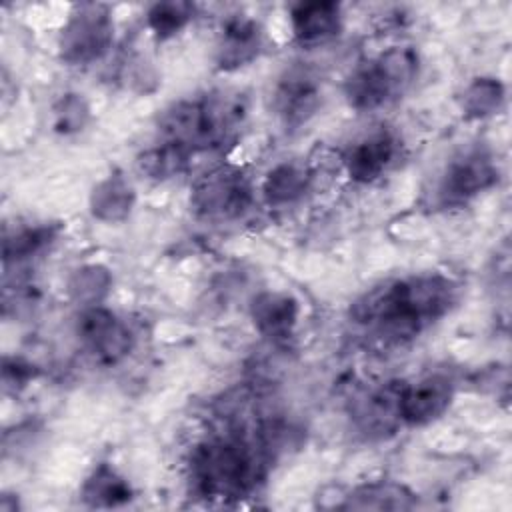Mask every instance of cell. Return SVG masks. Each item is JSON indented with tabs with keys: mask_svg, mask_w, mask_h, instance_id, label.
<instances>
[{
	"mask_svg": "<svg viewBox=\"0 0 512 512\" xmlns=\"http://www.w3.org/2000/svg\"><path fill=\"white\" fill-rule=\"evenodd\" d=\"M458 294V282L446 274L406 276L364 292L350 318L384 344H404L446 316Z\"/></svg>",
	"mask_w": 512,
	"mask_h": 512,
	"instance_id": "obj_1",
	"label": "cell"
},
{
	"mask_svg": "<svg viewBox=\"0 0 512 512\" xmlns=\"http://www.w3.org/2000/svg\"><path fill=\"white\" fill-rule=\"evenodd\" d=\"M248 102L244 94L210 90L172 102L158 118V142L178 146L186 154L218 150L234 142L244 126Z\"/></svg>",
	"mask_w": 512,
	"mask_h": 512,
	"instance_id": "obj_2",
	"label": "cell"
},
{
	"mask_svg": "<svg viewBox=\"0 0 512 512\" xmlns=\"http://www.w3.org/2000/svg\"><path fill=\"white\" fill-rule=\"evenodd\" d=\"M268 430L250 438L244 432H224L198 444L190 456V478L204 498L228 500L250 494L264 476Z\"/></svg>",
	"mask_w": 512,
	"mask_h": 512,
	"instance_id": "obj_3",
	"label": "cell"
},
{
	"mask_svg": "<svg viewBox=\"0 0 512 512\" xmlns=\"http://www.w3.org/2000/svg\"><path fill=\"white\" fill-rule=\"evenodd\" d=\"M418 76V52L412 46H390L376 58L358 64L344 82L352 108L372 112L398 100Z\"/></svg>",
	"mask_w": 512,
	"mask_h": 512,
	"instance_id": "obj_4",
	"label": "cell"
},
{
	"mask_svg": "<svg viewBox=\"0 0 512 512\" xmlns=\"http://www.w3.org/2000/svg\"><path fill=\"white\" fill-rule=\"evenodd\" d=\"M114 22L104 4H78L70 12L58 38L60 60L86 66L100 60L112 46Z\"/></svg>",
	"mask_w": 512,
	"mask_h": 512,
	"instance_id": "obj_5",
	"label": "cell"
},
{
	"mask_svg": "<svg viewBox=\"0 0 512 512\" xmlns=\"http://www.w3.org/2000/svg\"><path fill=\"white\" fill-rule=\"evenodd\" d=\"M252 204V186L236 166H216L202 174L190 190L192 210L206 220H232Z\"/></svg>",
	"mask_w": 512,
	"mask_h": 512,
	"instance_id": "obj_6",
	"label": "cell"
},
{
	"mask_svg": "<svg viewBox=\"0 0 512 512\" xmlns=\"http://www.w3.org/2000/svg\"><path fill=\"white\" fill-rule=\"evenodd\" d=\"M498 182V166L486 148H470L456 154L438 182L442 206H462Z\"/></svg>",
	"mask_w": 512,
	"mask_h": 512,
	"instance_id": "obj_7",
	"label": "cell"
},
{
	"mask_svg": "<svg viewBox=\"0 0 512 512\" xmlns=\"http://www.w3.org/2000/svg\"><path fill=\"white\" fill-rule=\"evenodd\" d=\"M76 336L84 352L102 364L120 362L134 344L128 324L100 304L82 310L76 322Z\"/></svg>",
	"mask_w": 512,
	"mask_h": 512,
	"instance_id": "obj_8",
	"label": "cell"
},
{
	"mask_svg": "<svg viewBox=\"0 0 512 512\" xmlns=\"http://www.w3.org/2000/svg\"><path fill=\"white\" fill-rule=\"evenodd\" d=\"M318 76L304 64H294L284 70L274 88V112L288 130L304 126L320 108Z\"/></svg>",
	"mask_w": 512,
	"mask_h": 512,
	"instance_id": "obj_9",
	"label": "cell"
},
{
	"mask_svg": "<svg viewBox=\"0 0 512 512\" xmlns=\"http://www.w3.org/2000/svg\"><path fill=\"white\" fill-rule=\"evenodd\" d=\"M398 150L400 142L396 134L380 126L354 140L344 150L342 164L350 180L370 184L390 170V166L396 162Z\"/></svg>",
	"mask_w": 512,
	"mask_h": 512,
	"instance_id": "obj_10",
	"label": "cell"
},
{
	"mask_svg": "<svg viewBox=\"0 0 512 512\" xmlns=\"http://www.w3.org/2000/svg\"><path fill=\"white\" fill-rule=\"evenodd\" d=\"M454 398V382L446 374H428L404 382L400 394L402 426H426L438 420Z\"/></svg>",
	"mask_w": 512,
	"mask_h": 512,
	"instance_id": "obj_11",
	"label": "cell"
},
{
	"mask_svg": "<svg viewBox=\"0 0 512 512\" xmlns=\"http://www.w3.org/2000/svg\"><path fill=\"white\" fill-rule=\"evenodd\" d=\"M404 380H388L386 384L368 392L362 400H358L354 410V420L368 438H384L392 434L400 420V394Z\"/></svg>",
	"mask_w": 512,
	"mask_h": 512,
	"instance_id": "obj_12",
	"label": "cell"
},
{
	"mask_svg": "<svg viewBox=\"0 0 512 512\" xmlns=\"http://www.w3.org/2000/svg\"><path fill=\"white\" fill-rule=\"evenodd\" d=\"M264 44V30L250 16H232L224 22L218 38L216 62L222 70H234L252 62Z\"/></svg>",
	"mask_w": 512,
	"mask_h": 512,
	"instance_id": "obj_13",
	"label": "cell"
},
{
	"mask_svg": "<svg viewBox=\"0 0 512 512\" xmlns=\"http://www.w3.org/2000/svg\"><path fill=\"white\" fill-rule=\"evenodd\" d=\"M290 26L298 44H326L342 32V8L336 2L294 4L290 8Z\"/></svg>",
	"mask_w": 512,
	"mask_h": 512,
	"instance_id": "obj_14",
	"label": "cell"
},
{
	"mask_svg": "<svg viewBox=\"0 0 512 512\" xmlns=\"http://www.w3.org/2000/svg\"><path fill=\"white\" fill-rule=\"evenodd\" d=\"M298 302L286 292H264L252 300L250 316L256 330L270 338H286L298 322Z\"/></svg>",
	"mask_w": 512,
	"mask_h": 512,
	"instance_id": "obj_15",
	"label": "cell"
},
{
	"mask_svg": "<svg viewBox=\"0 0 512 512\" xmlns=\"http://www.w3.org/2000/svg\"><path fill=\"white\" fill-rule=\"evenodd\" d=\"M80 496L88 506L112 508L126 504L132 498V488L114 466L102 462L84 480Z\"/></svg>",
	"mask_w": 512,
	"mask_h": 512,
	"instance_id": "obj_16",
	"label": "cell"
},
{
	"mask_svg": "<svg viewBox=\"0 0 512 512\" xmlns=\"http://www.w3.org/2000/svg\"><path fill=\"white\" fill-rule=\"evenodd\" d=\"M310 174L296 162L276 164L262 182V194L270 206H286L302 198L308 190Z\"/></svg>",
	"mask_w": 512,
	"mask_h": 512,
	"instance_id": "obj_17",
	"label": "cell"
},
{
	"mask_svg": "<svg viewBox=\"0 0 512 512\" xmlns=\"http://www.w3.org/2000/svg\"><path fill=\"white\" fill-rule=\"evenodd\" d=\"M132 204H134V190L128 184V180L120 174H112L106 180H102L90 196L92 214L104 222L124 220Z\"/></svg>",
	"mask_w": 512,
	"mask_h": 512,
	"instance_id": "obj_18",
	"label": "cell"
},
{
	"mask_svg": "<svg viewBox=\"0 0 512 512\" xmlns=\"http://www.w3.org/2000/svg\"><path fill=\"white\" fill-rule=\"evenodd\" d=\"M58 228L52 224H28L14 228L12 232L4 234V262H20L40 254L54 238Z\"/></svg>",
	"mask_w": 512,
	"mask_h": 512,
	"instance_id": "obj_19",
	"label": "cell"
},
{
	"mask_svg": "<svg viewBox=\"0 0 512 512\" xmlns=\"http://www.w3.org/2000/svg\"><path fill=\"white\" fill-rule=\"evenodd\" d=\"M190 154L180 150L178 146L156 142L152 148H146L136 158V168L146 178L166 180L186 170Z\"/></svg>",
	"mask_w": 512,
	"mask_h": 512,
	"instance_id": "obj_20",
	"label": "cell"
},
{
	"mask_svg": "<svg viewBox=\"0 0 512 512\" xmlns=\"http://www.w3.org/2000/svg\"><path fill=\"white\" fill-rule=\"evenodd\" d=\"M504 102V86L496 78H474L462 94V112L470 120H482L500 110Z\"/></svg>",
	"mask_w": 512,
	"mask_h": 512,
	"instance_id": "obj_21",
	"label": "cell"
},
{
	"mask_svg": "<svg viewBox=\"0 0 512 512\" xmlns=\"http://www.w3.org/2000/svg\"><path fill=\"white\" fill-rule=\"evenodd\" d=\"M194 10V4L190 2H158L150 6L146 14V24L156 38L166 40L188 26V22L194 18Z\"/></svg>",
	"mask_w": 512,
	"mask_h": 512,
	"instance_id": "obj_22",
	"label": "cell"
},
{
	"mask_svg": "<svg viewBox=\"0 0 512 512\" xmlns=\"http://www.w3.org/2000/svg\"><path fill=\"white\" fill-rule=\"evenodd\" d=\"M408 498L406 490L402 486L394 484H372L362 486L354 494H350L348 508H408L410 502H404Z\"/></svg>",
	"mask_w": 512,
	"mask_h": 512,
	"instance_id": "obj_23",
	"label": "cell"
},
{
	"mask_svg": "<svg viewBox=\"0 0 512 512\" xmlns=\"http://www.w3.org/2000/svg\"><path fill=\"white\" fill-rule=\"evenodd\" d=\"M110 288V274L100 266H84L74 272L70 280V292L84 306H96Z\"/></svg>",
	"mask_w": 512,
	"mask_h": 512,
	"instance_id": "obj_24",
	"label": "cell"
},
{
	"mask_svg": "<svg viewBox=\"0 0 512 512\" xmlns=\"http://www.w3.org/2000/svg\"><path fill=\"white\" fill-rule=\"evenodd\" d=\"M88 120V106L82 96L66 94L54 106V128L56 132L70 134L82 130Z\"/></svg>",
	"mask_w": 512,
	"mask_h": 512,
	"instance_id": "obj_25",
	"label": "cell"
},
{
	"mask_svg": "<svg viewBox=\"0 0 512 512\" xmlns=\"http://www.w3.org/2000/svg\"><path fill=\"white\" fill-rule=\"evenodd\" d=\"M36 376V368L22 360V358H6L4 360V368H2V380H4V388L12 390V392H20L22 388L28 386L30 380H34Z\"/></svg>",
	"mask_w": 512,
	"mask_h": 512,
	"instance_id": "obj_26",
	"label": "cell"
}]
</instances>
